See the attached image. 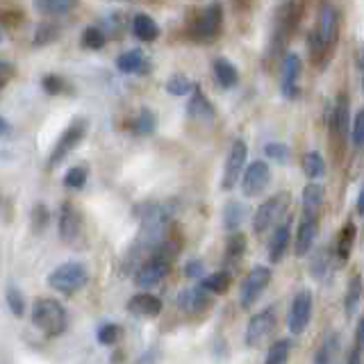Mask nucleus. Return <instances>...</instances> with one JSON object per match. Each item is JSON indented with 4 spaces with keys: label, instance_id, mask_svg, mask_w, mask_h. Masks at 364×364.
Wrapping results in <instances>:
<instances>
[{
    "label": "nucleus",
    "instance_id": "obj_32",
    "mask_svg": "<svg viewBox=\"0 0 364 364\" xmlns=\"http://www.w3.org/2000/svg\"><path fill=\"white\" fill-rule=\"evenodd\" d=\"M353 237H355V228L346 225L344 230L339 235V259H346L350 253V246H353Z\"/></svg>",
    "mask_w": 364,
    "mask_h": 364
},
{
    "label": "nucleus",
    "instance_id": "obj_4",
    "mask_svg": "<svg viewBox=\"0 0 364 364\" xmlns=\"http://www.w3.org/2000/svg\"><path fill=\"white\" fill-rule=\"evenodd\" d=\"M287 196H273V198H269L267 203H262L259 205V210H257V214H255V223H253V230L255 232H264L267 228H271L273 223H276L280 216H282V212H284V208H287Z\"/></svg>",
    "mask_w": 364,
    "mask_h": 364
},
{
    "label": "nucleus",
    "instance_id": "obj_5",
    "mask_svg": "<svg viewBox=\"0 0 364 364\" xmlns=\"http://www.w3.org/2000/svg\"><path fill=\"white\" fill-rule=\"evenodd\" d=\"M246 164V144L244 141H235L230 148V155H228V162H225V171H223V189L230 191L239 176H242Z\"/></svg>",
    "mask_w": 364,
    "mask_h": 364
},
{
    "label": "nucleus",
    "instance_id": "obj_41",
    "mask_svg": "<svg viewBox=\"0 0 364 364\" xmlns=\"http://www.w3.org/2000/svg\"><path fill=\"white\" fill-rule=\"evenodd\" d=\"M358 210H360V214H364V189L360 191V198H358Z\"/></svg>",
    "mask_w": 364,
    "mask_h": 364
},
{
    "label": "nucleus",
    "instance_id": "obj_27",
    "mask_svg": "<svg viewBox=\"0 0 364 364\" xmlns=\"http://www.w3.org/2000/svg\"><path fill=\"white\" fill-rule=\"evenodd\" d=\"M360 296H362V282H360V276H353L350 287H348V294H346V312H348V314L355 312Z\"/></svg>",
    "mask_w": 364,
    "mask_h": 364
},
{
    "label": "nucleus",
    "instance_id": "obj_43",
    "mask_svg": "<svg viewBox=\"0 0 364 364\" xmlns=\"http://www.w3.org/2000/svg\"><path fill=\"white\" fill-rule=\"evenodd\" d=\"M360 339H362V341H364V321H362V323H360Z\"/></svg>",
    "mask_w": 364,
    "mask_h": 364
},
{
    "label": "nucleus",
    "instance_id": "obj_11",
    "mask_svg": "<svg viewBox=\"0 0 364 364\" xmlns=\"http://www.w3.org/2000/svg\"><path fill=\"white\" fill-rule=\"evenodd\" d=\"M267 182H269V166L264 162H253L244 173V182H242L244 196H257L267 187Z\"/></svg>",
    "mask_w": 364,
    "mask_h": 364
},
{
    "label": "nucleus",
    "instance_id": "obj_42",
    "mask_svg": "<svg viewBox=\"0 0 364 364\" xmlns=\"http://www.w3.org/2000/svg\"><path fill=\"white\" fill-rule=\"evenodd\" d=\"M360 68H362V89H364V57L360 60Z\"/></svg>",
    "mask_w": 364,
    "mask_h": 364
},
{
    "label": "nucleus",
    "instance_id": "obj_37",
    "mask_svg": "<svg viewBox=\"0 0 364 364\" xmlns=\"http://www.w3.org/2000/svg\"><path fill=\"white\" fill-rule=\"evenodd\" d=\"M335 337L326 341V344L321 346V350H318V355H316V364H330V358H333V350H335Z\"/></svg>",
    "mask_w": 364,
    "mask_h": 364
},
{
    "label": "nucleus",
    "instance_id": "obj_31",
    "mask_svg": "<svg viewBox=\"0 0 364 364\" xmlns=\"http://www.w3.org/2000/svg\"><path fill=\"white\" fill-rule=\"evenodd\" d=\"M189 112L193 114V117H212V105L205 100L203 94H196L189 102Z\"/></svg>",
    "mask_w": 364,
    "mask_h": 364
},
{
    "label": "nucleus",
    "instance_id": "obj_12",
    "mask_svg": "<svg viewBox=\"0 0 364 364\" xmlns=\"http://www.w3.org/2000/svg\"><path fill=\"white\" fill-rule=\"evenodd\" d=\"M301 75V57L299 55H287L282 62V91L284 96L291 98L296 96V82H299Z\"/></svg>",
    "mask_w": 364,
    "mask_h": 364
},
{
    "label": "nucleus",
    "instance_id": "obj_13",
    "mask_svg": "<svg viewBox=\"0 0 364 364\" xmlns=\"http://www.w3.org/2000/svg\"><path fill=\"white\" fill-rule=\"evenodd\" d=\"M166 271H168V264L164 259H151V262H146V264L136 271V282L141 284V287H153V284H157L159 280H162L166 276Z\"/></svg>",
    "mask_w": 364,
    "mask_h": 364
},
{
    "label": "nucleus",
    "instance_id": "obj_2",
    "mask_svg": "<svg viewBox=\"0 0 364 364\" xmlns=\"http://www.w3.org/2000/svg\"><path fill=\"white\" fill-rule=\"evenodd\" d=\"M32 323L46 335H62L66 328V310L53 299H41L32 307Z\"/></svg>",
    "mask_w": 364,
    "mask_h": 364
},
{
    "label": "nucleus",
    "instance_id": "obj_36",
    "mask_svg": "<svg viewBox=\"0 0 364 364\" xmlns=\"http://www.w3.org/2000/svg\"><path fill=\"white\" fill-rule=\"evenodd\" d=\"M153 128H155V119H153V114H151V112H141L139 121H136V132L148 134V132H153Z\"/></svg>",
    "mask_w": 364,
    "mask_h": 364
},
{
    "label": "nucleus",
    "instance_id": "obj_24",
    "mask_svg": "<svg viewBox=\"0 0 364 364\" xmlns=\"http://www.w3.org/2000/svg\"><path fill=\"white\" fill-rule=\"evenodd\" d=\"M289 350H291V344H289L287 339L276 341V344H273V348L269 350V355H267V362H264V364H287Z\"/></svg>",
    "mask_w": 364,
    "mask_h": 364
},
{
    "label": "nucleus",
    "instance_id": "obj_21",
    "mask_svg": "<svg viewBox=\"0 0 364 364\" xmlns=\"http://www.w3.org/2000/svg\"><path fill=\"white\" fill-rule=\"evenodd\" d=\"M330 125H333V130L337 134H344L346 132V125H348V100L344 96L337 100L333 114H330Z\"/></svg>",
    "mask_w": 364,
    "mask_h": 364
},
{
    "label": "nucleus",
    "instance_id": "obj_33",
    "mask_svg": "<svg viewBox=\"0 0 364 364\" xmlns=\"http://www.w3.org/2000/svg\"><path fill=\"white\" fill-rule=\"evenodd\" d=\"M166 89H168L173 96H185V94H189V91H191V82H189V80H187L185 75H173V77L168 80Z\"/></svg>",
    "mask_w": 364,
    "mask_h": 364
},
{
    "label": "nucleus",
    "instance_id": "obj_19",
    "mask_svg": "<svg viewBox=\"0 0 364 364\" xmlns=\"http://www.w3.org/2000/svg\"><path fill=\"white\" fill-rule=\"evenodd\" d=\"M289 246V230H287V225H280L276 235H273L271 239V246H269V259L271 262H280L282 255H284V250H287Z\"/></svg>",
    "mask_w": 364,
    "mask_h": 364
},
{
    "label": "nucleus",
    "instance_id": "obj_16",
    "mask_svg": "<svg viewBox=\"0 0 364 364\" xmlns=\"http://www.w3.org/2000/svg\"><path fill=\"white\" fill-rule=\"evenodd\" d=\"M323 205V187L321 185H307L303 191V208L307 216H318Z\"/></svg>",
    "mask_w": 364,
    "mask_h": 364
},
{
    "label": "nucleus",
    "instance_id": "obj_26",
    "mask_svg": "<svg viewBox=\"0 0 364 364\" xmlns=\"http://www.w3.org/2000/svg\"><path fill=\"white\" fill-rule=\"evenodd\" d=\"M228 284H230V276L228 273H214V276L203 280V289H208L212 294H221L228 289Z\"/></svg>",
    "mask_w": 364,
    "mask_h": 364
},
{
    "label": "nucleus",
    "instance_id": "obj_14",
    "mask_svg": "<svg viewBox=\"0 0 364 364\" xmlns=\"http://www.w3.org/2000/svg\"><path fill=\"white\" fill-rule=\"evenodd\" d=\"M316 230H318V225H316V216H303V221H301V228H299V237H296V255H305V253H310V248L314 244V239H316Z\"/></svg>",
    "mask_w": 364,
    "mask_h": 364
},
{
    "label": "nucleus",
    "instance_id": "obj_22",
    "mask_svg": "<svg viewBox=\"0 0 364 364\" xmlns=\"http://www.w3.org/2000/svg\"><path fill=\"white\" fill-rule=\"evenodd\" d=\"M117 66H119V71H123V73H136L144 66V53L136 50V48L123 53L117 60Z\"/></svg>",
    "mask_w": 364,
    "mask_h": 364
},
{
    "label": "nucleus",
    "instance_id": "obj_29",
    "mask_svg": "<svg viewBox=\"0 0 364 364\" xmlns=\"http://www.w3.org/2000/svg\"><path fill=\"white\" fill-rule=\"evenodd\" d=\"M85 182H87V168H85V166H75V168H71V171H68V173L64 176V185H66V187H71V189L85 187Z\"/></svg>",
    "mask_w": 364,
    "mask_h": 364
},
{
    "label": "nucleus",
    "instance_id": "obj_30",
    "mask_svg": "<svg viewBox=\"0 0 364 364\" xmlns=\"http://www.w3.org/2000/svg\"><path fill=\"white\" fill-rule=\"evenodd\" d=\"M82 43H85V48H102L105 46V34H102L98 28H87L85 34H82Z\"/></svg>",
    "mask_w": 364,
    "mask_h": 364
},
{
    "label": "nucleus",
    "instance_id": "obj_9",
    "mask_svg": "<svg viewBox=\"0 0 364 364\" xmlns=\"http://www.w3.org/2000/svg\"><path fill=\"white\" fill-rule=\"evenodd\" d=\"M273 323H276V314H273L271 307H269V310H264V312L255 314L253 318H250L248 328H246V344L248 346L259 344V341L273 330Z\"/></svg>",
    "mask_w": 364,
    "mask_h": 364
},
{
    "label": "nucleus",
    "instance_id": "obj_20",
    "mask_svg": "<svg viewBox=\"0 0 364 364\" xmlns=\"http://www.w3.org/2000/svg\"><path fill=\"white\" fill-rule=\"evenodd\" d=\"M214 75H216V82L221 87L230 89L237 85V68L228 62V60H216L214 62Z\"/></svg>",
    "mask_w": 364,
    "mask_h": 364
},
{
    "label": "nucleus",
    "instance_id": "obj_35",
    "mask_svg": "<svg viewBox=\"0 0 364 364\" xmlns=\"http://www.w3.org/2000/svg\"><path fill=\"white\" fill-rule=\"evenodd\" d=\"M353 141H355V146H364V109L355 117V123H353Z\"/></svg>",
    "mask_w": 364,
    "mask_h": 364
},
{
    "label": "nucleus",
    "instance_id": "obj_18",
    "mask_svg": "<svg viewBox=\"0 0 364 364\" xmlns=\"http://www.w3.org/2000/svg\"><path fill=\"white\" fill-rule=\"evenodd\" d=\"M75 5V0H34V7H37L43 16H64L66 11H71Z\"/></svg>",
    "mask_w": 364,
    "mask_h": 364
},
{
    "label": "nucleus",
    "instance_id": "obj_1",
    "mask_svg": "<svg viewBox=\"0 0 364 364\" xmlns=\"http://www.w3.org/2000/svg\"><path fill=\"white\" fill-rule=\"evenodd\" d=\"M337 37H339V14L330 3H323L321 11H318L316 28L310 34V39H307L310 55L316 62H321L323 57H328V53L335 48Z\"/></svg>",
    "mask_w": 364,
    "mask_h": 364
},
{
    "label": "nucleus",
    "instance_id": "obj_3",
    "mask_svg": "<svg viewBox=\"0 0 364 364\" xmlns=\"http://www.w3.org/2000/svg\"><path fill=\"white\" fill-rule=\"evenodd\" d=\"M87 269L80 264V262H66V264L57 267L50 276H48V284L55 291L62 294H73L77 289L85 287L87 282Z\"/></svg>",
    "mask_w": 364,
    "mask_h": 364
},
{
    "label": "nucleus",
    "instance_id": "obj_8",
    "mask_svg": "<svg viewBox=\"0 0 364 364\" xmlns=\"http://www.w3.org/2000/svg\"><path fill=\"white\" fill-rule=\"evenodd\" d=\"M82 134H85V121H75V123L68 125V128L64 130V134L60 136V141L55 144V151L50 155V164L62 162V159L77 146V141L82 139Z\"/></svg>",
    "mask_w": 364,
    "mask_h": 364
},
{
    "label": "nucleus",
    "instance_id": "obj_10",
    "mask_svg": "<svg viewBox=\"0 0 364 364\" xmlns=\"http://www.w3.org/2000/svg\"><path fill=\"white\" fill-rule=\"evenodd\" d=\"M221 14H223V11H221L219 3L210 5L208 9H205L203 18L196 23V28H193V37L205 39V41L214 39L216 34H219V28H221Z\"/></svg>",
    "mask_w": 364,
    "mask_h": 364
},
{
    "label": "nucleus",
    "instance_id": "obj_39",
    "mask_svg": "<svg viewBox=\"0 0 364 364\" xmlns=\"http://www.w3.org/2000/svg\"><path fill=\"white\" fill-rule=\"evenodd\" d=\"M117 333H119V328H117V326H105V328H100L98 341H100V344H112V341L117 339Z\"/></svg>",
    "mask_w": 364,
    "mask_h": 364
},
{
    "label": "nucleus",
    "instance_id": "obj_7",
    "mask_svg": "<svg viewBox=\"0 0 364 364\" xmlns=\"http://www.w3.org/2000/svg\"><path fill=\"white\" fill-rule=\"evenodd\" d=\"M310 316H312V296H310V291H301L294 299L291 312H289L291 335H301L305 330V326L310 323Z\"/></svg>",
    "mask_w": 364,
    "mask_h": 364
},
{
    "label": "nucleus",
    "instance_id": "obj_17",
    "mask_svg": "<svg viewBox=\"0 0 364 364\" xmlns=\"http://www.w3.org/2000/svg\"><path fill=\"white\" fill-rule=\"evenodd\" d=\"M132 32L144 41H155L157 34H159V28H157V23L151 16L139 14V16H134V21H132Z\"/></svg>",
    "mask_w": 364,
    "mask_h": 364
},
{
    "label": "nucleus",
    "instance_id": "obj_6",
    "mask_svg": "<svg viewBox=\"0 0 364 364\" xmlns=\"http://www.w3.org/2000/svg\"><path fill=\"white\" fill-rule=\"evenodd\" d=\"M269 280H271V271L267 267H255L250 271V276L246 278L244 287H242V305L244 307L253 305L259 299V294L267 289Z\"/></svg>",
    "mask_w": 364,
    "mask_h": 364
},
{
    "label": "nucleus",
    "instance_id": "obj_15",
    "mask_svg": "<svg viewBox=\"0 0 364 364\" xmlns=\"http://www.w3.org/2000/svg\"><path fill=\"white\" fill-rule=\"evenodd\" d=\"M162 310V303H159L155 296L151 294H136L134 299L130 301V312L136 316H144V318H155Z\"/></svg>",
    "mask_w": 364,
    "mask_h": 364
},
{
    "label": "nucleus",
    "instance_id": "obj_40",
    "mask_svg": "<svg viewBox=\"0 0 364 364\" xmlns=\"http://www.w3.org/2000/svg\"><path fill=\"white\" fill-rule=\"evenodd\" d=\"M267 153H269L271 157H280V159H282V157H284V148H282V146H273V144H271V146H267Z\"/></svg>",
    "mask_w": 364,
    "mask_h": 364
},
{
    "label": "nucleus",
    "instance_id": "obj_28",
    "mask_svg": "<svg viewBox=\"0 0 364 364\" xmlns=\"http://www.w3.org/2000/svg\"><path fill=\"white\" fill-rule=\"evenodd\" d=\"M244 219V208L239 203H230L225 208V228L228 230H235V228H239V223H242Z\"/></svg>",
    "mask_w": 364,
    "mask_h": 364
},
{
    "label": "nucleus",
    "instance_id": "obj_34",
    "mask_svg": "<svg viewBox=\"0 0 364 364\" xmlns=\"http://www.w3.org/2000/svg\"><path fill=\"white\" fill-rule=\"evenodd\" d=\"M7 303H9V310L14 312L16 316L23 314V299H21V294L14 287L7 289Z\"/></svg>",
    "mask_w": 364,
    "mask_h": 364
},
{
    "label": "nucleus",
    "instance_id": "obj_23",
    "mask_svg": "<svg viewBox=\"0 0 364 364\" xmlns=\"http://www.w3.org/2000/svg\"><path fill=\"white\" fill-rule=\"evenodd\" d=\"M77 232V214L71 208H62L60 212V235L64 239H73Z\"/></svg>",
    "mask_w": 364,
    "mask_h": 364
},
{
    "label": "nucleus",
    "instance_id": "obj_25",
    "mask_svg": "<svg viewBox=\"0 0 364 364\" xmlns=\"http://www.w3.org/2000/svg\"><path fill=\"white\" fill-rule=\"evenodd\" d=\"M303 168H305V173L310 176V178H321V176L326 173L323 159H321V155H316V153L305 155V159H303Z\"/></svg>",
    "mask_w": 364,
    "mask_h": 364
},
{
    "label": "nucleus",
    "instance_id": "obj_38",
    "mask_svg": "<svg viewBox=\"0 0 364 364\" xmlns=\"http://www.w3.org/2000/svg\"><path fill=\"white\" fill-rule=\"evenodd\" d=\"M242 250H244V237H237L230 242V246H228V262H232V259H239V255H242Z\"/></svg>",
    "mask_w": 364,
    "mask_h": 364
}]
</instances>
